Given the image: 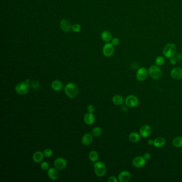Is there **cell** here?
Segmentation results:
<instances>
[{
    "instance_id": "cell-1",
    "label": "cell",
    "mask_w": 182,
    "mask_h": 182,
    "mask_svg": "<svg viewBox=\"0 0 182 182\" xmlns=\"http://www.w3.org/2000/svg\"><path fill=\"white\" fill-rule=\"evenodd\" d=\"M64 91L65 94L69 98H74L78 94L79 89L78 86L74 83L69 82L65 85L64 87Z\"/></svg>"
},
{
    "instance_id": "cell-2",
    "label": "cell",
    "mask_w": 182,
    "mask_h": 182,
    "mask_svg": "<svg viewBox=\"0 0 182 182\" xmlns=\"http://www.w3.org/2000/svg\"><path fill=\"white\" fill-rule=\"evenodd\" d=\"M176 53V47L173 43H168L165 45L163 49V54L167 58L170 59L175 56Z\"/></svg>"
},
{
    "instance_id": "cell-3",
    "label": "cell",
    "mask_w": 182,
    "mask_h": 182,
    "mask_svg": "<svg viewBox=\"0 0 182 182\" xmlns=\"http://www.w3.org/2000/svg\"><path fill=\"white\" fill-rule=\"evenodd\" d=\"M94 171L96 175L98 177H103L105 175L107 169L104 162L97 161L94 163Z\"/></svg>"
},
{
    "instance_id": "cell-4",
    "label": "cell",
    "mask_w": 182,
    "mask_h": 182,
    "mask_svg": "<svg viewBox=\"0 0 182 182\" xmlns=\"http://www.w3.org/2000/svg\"><path fill=\"white\" fill-rule=\"evenodd\" d=\"M148 72L150 77L154 80H158L162 76V71L157 65L150 66L148 68Z\"/></svg>"
},
{
    "instance_id": "cell-5",
    "label": "cell",
    "mask_w": 182,
    "mask_h": 182,
    "mask_svg": "<svg viewBox=\"0 0 182 182\" xmlns=\"http://www.w3.org/2000/svg\"><path fill=\"white\" fill-rule=\"evenodd\" d=\"M15 90L17 94L21 95L27 94L30 91V85L26 81L21 82L16 85Z\"/></svg>"
},
{
    "instance_id": "cell-6",
    "label": "cell",
    "mask_w": 182,
    "mask_h": 182,
    "mask_svg": "<svg viewBox=\"0 0 182 182\" xmlns=\"http://www.w3.org/2000/svg\"><path fill=\"white\" fill-rule=\"evenodd\" d=\"M125 103L128 107L135 108L139 104V99L135 95L130 94L126 97L125 99Z\"/></svg>"
},
{
    "instance_id": "cell-7",
    "label": "cell",
    "mask_w": 182,
    "mask_h": 182,
    "mask_svg": "<svg viewBox=\"0 0 182 182\" xmlns=\"http://www.w3.org/2000/svg\"><path fill=\"white\" fill-rule=\"evenodd\" d=\"M114 46L111 43L108 42L103 48V53L105 57H110L114 54Z\"/></svg>"
},
{
    "instance_id": "cell-8",
    "label": "cell",
    "mask_w": 182,
    "mask_h": 182,
    "mask_svg": "<svg viewBox=\"0 0 182 182\" xmlns=\"http://www.w3.org/2000/svg\"><path fill=\"white\" fill-rule=\"evenodd\" d=\"M148 72L146 68L144 67L139 68L136 73V79L139 81H144L148 78Z\"/></svg>"
},
{
    "instance_id": "cell-9",
    "label": "cell",
    "mask_w": 182,
    "mask_h": 182,
    "mask_svg": "<svg viewBox=\"0 0 182 182\" xmlns=\"http://www.w3.org/2000/svg\"><path fill=\"white\" fill-rule=\"evenodd\" d=\"M152 133V128L148 125H142L139 129V134L143 138H147Z\"/></svg>"
},
{
    "instance_id": "cell-10",
    "label": "cell",
    "mask_w": 182,
    "mask_h": 182,
    "mask_svg": "<svg viewBox=\"0 0 182 182\" xmlns=\"http://www.w3.org/2000/svg\"><path fill=\"white\" fill-rule=\"evenodd\" d=\"M146 160L142 156H137L132 160V165L136 168H142L145 166Z\"/></svg>"
},
{
    "instance_id": "cell-11",
    "label": "cell",
    "mask_w": 182,
    "mask_h": 182,
    "mask_svg": "<svg viewBox=\"0 0 182 182\" xmlns=\"http://www.w3.org/2000/svg\"><path fill=\"white\" fill-rule=\"evenodd\" d=\"M54 165L58 170H63L67 166V161L63 158H58L54 160Z\"/></svg>"
},
{
    "instance_id": "cell-12",
    "label": "cell",
    "mask_w": 182,
    "mask_h": 182,
    "mask_svg": "<svg viewBox=\"0 0 182 182\" xmlns=\"http://www.w3.org/2000/svg\"><path fill=\"white\" fill-rule=\"evenodd\" d=\"M118 178L119 182H128L131 179L132 175L129 172L123 170L119 173Z\"/></svg>"
},
{
    "instance_id": "cell-13",
    "label": "cell",
    "mask_w": 182,
    "mask_h": 182,
    "mask_svg": "<svg viewBox=\"0 0 182 182\" xmlns=\"http://www.w3.org/2000/svg\"><path fill=\"white\" fill-rule=\"evenodd\" d=\"M170 75L175 80H179L182 79V68H174L171 70Z\"/></svg>"
},
{
    "instance_id": "cell-14",
    "label": "cell",
    "mask_w": 182,
    "mask_h": 182,
    "mask_svg": "<svg viewBox=\"0 0 182 182\" xmlns=\"http://www.w3.org/2000/svg\"><path fill=\"white\" fill-rule=\"evenodd\" d=\"M48 176L49 179L53 181H56L59 178V174L56 168H50L48 170Z\"/></svg>"
},
{
    "instance_id": "cell-15",
    "label": "cell",
    "mask_w": 182,
    "mask_h": 182,
    "mask_svg": "<svg viewBox=\"0 0 182 182\" xmlns=\"http://www.w3.org/2000/svg\"><path fill=\"white\" fill-rule=\"evenodd\" d=\"M60 26L61 30L65 32H70L72 30V25L71 23L66 19H63L60 22Z\"/></svg>"
},
{
    "instance_id": "cell-16",
    "label": "cell",
    "mask_w": 182,
    "mask_h": 182,
    "mask_svg": "<svg viewBox=\"0 0 182 182\" xmlns=\"http://www.w3.org/2000/svg\"><path fill=\"white\" fill-rule=\"evenodd\" d=\"M93 135L89 133L85 134L81 139L82 144L84 146H89L90 145L93 141Z\"/></svg>"
},
{
    "instance_id": "cell-17",
    "label": "cell",
    "mask_w": 182,
    "mask_h": 182,
    "mask_svg": "<svg viewBox=\"0 0 182 182\" xmlns=\"http://www.w3.org/2000/svg\"><path fill=\"white\" fill-rule=\"evenodd\" d=\"M84 121L87 125H92L95 121V117L92 113L88 112L84 115Z\"/></svg>"
},
{
    "instance_id": "cell-18",
    "label": "cell",
    "mask_w": 182,
    "mask_h": 182,
    "mask_svg": "<svg viewBox=\"0 0 182 182\" xmlns=\"http://www.w3.org/2000/svg\"><path fill=\"white\" fill-rule=\"evenodd\" d=\"M44 156V155L43 153H42L41 151H37L33 154V156H32V159H33V160L34 162L40 163L43 160Z\"/></svg>"
},
{
    "instance_id": "cell-19",
    "label": "cell",
    "mask_w": 182,
    "mask_h": 182,
    "mask_svg": "<svg viewBox=\"0 0 182 182\" xmlns=\"http://www.w3.org/2000/svg\"><path fill=\"white\" fill-rule=\"evenodd\" d=\"M165 144V140L162 137H158L154 140L153 145L156 148H163Z\"/></svg>"
},
{
    "instance_id": "cell-20",
    "label": "cell",
    "mask_w": 182,
    "mask_h": 182,
    "mask_svg": "<svg viewBox=\"0 0 182 182\" xmlns=\"http://www.w3.org/2000/svg\"><path fill=\"white\" fill-rule=\"evenodd\" d=\"M51 88L54 91H61L63 88V84L61 81L56 80L51 83Z\"/></svg>"
},
{
    "instance_id": "cell-21",
    "label": "cell",
    "mask_w": 182,
    "mask_h": 182,
    "mask_svg": "<svg viewBox=\"0 0 182 182\" xmlns=\"http://www.w3.org/2000/svg\"><path fill=\"white\" fill-rule=\"evenodd\" d=\"M101 39L102 40L105 42H109L112 40V33L108 30H104L103 31L101 34Z\"/></svg>"
},
{
    "instance_id": "cell-22",
    "label": "cell",
    "mask_w": 182,
    "mask_h": 182,
    "mask_svg": "<svg viewBox=\"0 0 182 182\" xmlns=\"http://www.w3.org/2000/svg\"><path fill=\"white\" fill-rule=\"evenodd\" d=\"M141 135L138 132H132L129 135V139L132 143H137L141 139Z\"/></svg>"
},
{
    "instance_id": "cell-23",
    "label": "cell",
    "mask_w": 182,
    "mask_h": 182,
    "mask_svg": "<svg viewBox=\"0 0 182 182\" xmlns=\"http://www.w3.org/2000/svg\"><path fill=\"white\" fill-rule=\"evenodd\" d=\"M124 99L121 95H115L112 98V101L113 104L116 105H121L124 103Z\"/></svg>"
},
{
    "instance_id": "cell-24",
    "label": "cell",
    "mask_w": 182,
    "mask_h": 182,
    "mask_svg": "<svg viewBox=\"0 0 182 182\" xmlns=\"http://www.w3.org/2000/svg\"><path fill=\"white\" fill-rule=\"evenodd\" d=\"M89 159L91 162H96L99 159L98 152L96 151H91L89 153Z\"/></svg>"
},
{
    "instance_id": "cell-25",
    "label": "cell",
    "mask_w": 182,
    "mask_h": 182,
    "mask_svg": "<svg viewBox=\"0 0 182 182\" xmlns=\"http://www.w3.org/2000/svg\"><path fill=\"white\" fill-rule=\"evenodd\" d=\"M172 145L175 148H182V137L179 136L174 138L172 141Z\"/></svg>"
},
{
    "instance_id": "cell-26",
    "label": "cell",
    "mask_w": 182,
    "mask_h": 182,
    "mask_svg": "<svg viewBox=\"0 0 182 182\" xmlns=\"http://www.w3.org/2000/svg\"><path fill=\"white\" fill-rule=\"evenodd\" d=\"M92 135H93L94 137H99L101 136L102 133H103V130L102 129L99 127H94L92 129L91 131Z\"/></svg>"
},
{
    "instance_id": "cell-27",
    "label": "cell",
    "mask_w": 182,
    "mask_h": 182,
    "mask_svg": "<svg viewBox=\"0 0 182 182\" xmlns=\"http://www.w3.org/2000/svg\"><path fill=\"white\" fill-rule=\"evenodd\" d=\"M155 63L158 66H161L165 63V59L162 56H158L155 59Z\"/></svg>"
},
{
    "instance_id": "cell-28",
    "label": "cell",
    "mask_w": 182,
    "mask_h": 182,
    "mask_svg": "<svg viewBox=\"0 0 182 182\" xmlns=\"http://www.w3.org/2000/svg\"><path fill=\"white\" fill-rule=\"evenodd\" d=\"M44 156L47 158H50L53 155V151L51 148H46L43 151Z\"/></svg>"
},
{
    "instance_id": "cell-29",
    "label": "cell",
    "mask_w": 182,
    "mask_h": 182,
    "mask_svg": "<svg viewBox=\"0 0 182 182\" xmlns=\"http://www.w3.org/2000/svg\"><path fill=\"white\" fill-rule=\"evenodd\" d=\"M81 26L78 24H75L72 26V30L75 33H78L81 30Z\"/></svg>"
},
{
    "instance_id": "cell-30",
    "label": "cell",
    "mask_w": 182,
    "mask_h": 182,
    "mask_svg": "<svg viewBox=\"0 0 182 182\" xmlns=\"http://www.w3.org/2000/svg\"><path fill=\"white\" fill-rule=\"evenodd\" d=\"M41 168L43 170H48L49 169V164L46 161L42 162L41 164Z\"/></svg>"
},
{
    "instance_id": "cell-31",
    "label": "cell",
    "mask_w": 182,
    "mask_h": 182,
    "mask_svg": "<svg viewBox=\"0 0 182 182\" xmlns=\"http://www.w3.org/2000/svg\"><path fill=\"white\" fill-rule=\"evenodd\" d=\"M119 42H120L119 39L117 37H114L112 39L111 43L113 46H118L119 44Z\"/></svg>"
},
{
    "instance_id": "cell-32",
    "label": "cell",
    "mask_w": 182,
    "mask_h": 182,
    "mask_svg": "<svg viewBox=\"0 0 182 182\" xmlns=\"http://www.w3.org/2000/svg\"><path fill=\"white\" fill-rule=\"evenodd\" d=\"M118 179L115 176H111L108 179V182H118Z\"/></svg>"
},
{
    "instance_id": "cell-33",
    "label": "cell",
    "mask_w": 182,
    "mask_h": 182,
    "mask_svg": "<svg viewBox=\"0 0 182 182\" xmlns=\"http://www.w3.org/2000/svg\"><path fill=\"white\" fill-rule=\"evenodd\" d=\"M177 58L174 57L171 58L170 59V63L172 65H175L177 64Z\"/></svg>"
},
{
    "instance_id": "cell-34",
    "label": "cell",
    "mask_w": 182,
    "mask_h": 182,
    "mask_svg": "<svg viewBox=\"0 0 182 182\" xmlns=\"http://www.w3.org/2000/svg\"><path fill=\"white\" fill-rule=\"evenodd\" d=\"M88 112H90V113H93L95 110V108L94 106L92 105H89L87 108Z\"/></svg>"
},
{
    "instance_id": "cell-35",
    "label": "cell",
    "mask_w": 182,
    "mask_h": 182,
    "mask_svg": "<svg viewBox=\"0 0 182 182\" xmlns=\"http://www.w3.org/2000/svg\"><path fill=\"white\" fill-rule=\"evenodd\" d=\"M143 157L144 158V159H145L146 160H148L150 159V158H151V154H150V153L146 152V153H145V154H144Z\"/></svg>"
},
{
    "instance_id": "cell-36",
    "label": "cell",
    "mask_w": 182,
    "mask_h": 182,
    "mask_svg": "<svg viewBox=\"0 0 182 182\" xmlns=\"http://www.w3.org/2000/svg\"><path fill=\"white\" fill-rule=\"evenodd\" d=\"M34 83L35 85L34 84H32V86L33 88H38V87H39V83L38 82L35 81V82H34Z\"/></svg>"
},
{
    "instance_id": "cell-37",
    "label": "cell",
    "mask_w": 182,
    "mask_h": 182,
    "mask_svg": "<svg viewBox=\"0 0 182 182\" xmlns=\"http://www.w3.org/2000/svg\"><path fill=\"white\" fill-rule=\"evenodd\" d=\"M177 58L178 60H182V53H179L177 54Z\"/></svg>"
},
{
    "instance_id": "cell-38",
    "label": "cell",
    "mask_w": 182,
    "mask_h": 182,
    "mask_svg": "<svg viewBox=\"0 0 182 182\" xmlns=\"http://www.w3.org/2000/svg\"><path fill=\"white\" fill-rule=\"evenodd\" d=\"M148 144L149 145H152L154 144V141L152 139H149L148 141Z\"/></svg>"
},
{
    "instance_id": "cell-39",
    "label": "cell",
    "mask_w": 182,
    "mask_h": 182,
    "mask_svg": "<svg viewBox=\"0 0 182 182\" xmlns=\"http://www.w3.org/2000/svg\"></svg>"
}]
</instances>
